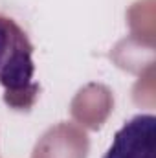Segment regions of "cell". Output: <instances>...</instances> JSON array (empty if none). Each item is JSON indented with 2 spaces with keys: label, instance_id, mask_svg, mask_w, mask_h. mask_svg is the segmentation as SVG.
<instances>
[{
  "label": "cell",
  "instance_id": "cell-1",
  "mask_svg": "<svg viewBox=\"0 0 156 158\" xmlns=\"http://www.w3.org/2000/svg\"><path fill=\"white\" fill-rule=\"evenodd\" d=\"M0 85L9 109L28 110L35 105L40 86L35 81L33 44L9 17L0 15Z\"/></svg>",
  "mask_w": 156,
  "mask_h": 158
},
{
  "label": "cell",
  "instance_id": "cell-2",
  "mask_svg": "<svg viewBox=\"0 0 156 158\" xmlns=\"http://www.w3.org/2000/svg\"><path fill=\"white\" fill-rule=\"evenodd\" d=\"M103 158H156V118L153 114H136L112 140Z\"/></svg>",
  "mask_w": 156,
  "mask_h": 158
}]
</instances>
